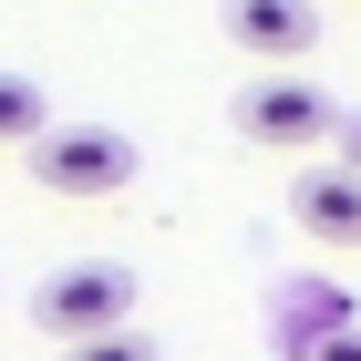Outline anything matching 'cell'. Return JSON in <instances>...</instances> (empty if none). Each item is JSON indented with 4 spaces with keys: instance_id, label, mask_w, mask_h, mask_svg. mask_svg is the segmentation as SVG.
Masks as SVG:
<instances>
[{
    "instance_id": "1",
    "label": "cell",
    "mask_w": 361,
    "mask_h": 361,
    "mask_svg": "<svg viewBox=\"0 0 361 361\" xmlns=\"http://www.w3.org/2000/svg\"><path fill=\"white\" fill-rule=\"evenodd\" d=\"M124 320H135V269H114V258H73V269H52L31 289V331H52L62 351L124 331Z\"/></svg>"
},
{
    "instance_id": "2",
    "label": "cell",
    "mask_w": 361,
    "mask_h": 361,
    "mask_svg": "<svg viewBox=\"0 0 361 361\" xmlns=\"http://www.w3.org/2000/svg\"><path fill=\"white\" fill-rule=\"evenodd\" d=\"M31 186L52 196H124L135 186V135L124 124H52L31 145Z\"/></svg>"
},
{
    "instance_id": "3",
    "label": "cell",
    "mask_w": 361,
    "mask_h": 361,
    "mask_svg": "<svg viewBox=\"0 0 361 361\" xmlns=\"http://www.w3.org/2000/svg\"><path fill=\"white\" fill-rule=\"evenodd\" d=\"M331 124H341V104H331L320 83H289V73H269V83L238 93V135H248V145H279V155L320 145Z\"/></svg>"
},
{
    "instance_id": "4",
    "label": "cell",
    "mask_w": 361,
    "mask_h": 361,
    "mask_svg": "<svg viewBox=\"0 0 361 361\" xmlns=\"http://www.w3.org/2000/svg\"><path fill=\"white\" fill-rule=\"evenodd\" d=\"M289 217H300L320 248H361V176H341V166H300V176H289Z\"/></svg>"
},
{
    "instance_id": "5",
    "label": "cell",
    "mask_w": 361,
    "mask_h": 361,
    "mask_svg": "<svg viewBox=\"0 0 361 361\" xmlns=\"http://www.w3.org/2000/svg\"><path fill=\"white\" fill-rule=\"evenodd\" d=\"M227 31H238V52H258V62H300L310 42H320L310 0H227Z\"/></svg>"
},
{
    "instance_id": "6",
    "label": "cell",
    "mask_w": 361,
    "mask_h": 361,
    "mask_svg": "<svg viewBox=\"0 0 361 361\" xmlns=\"http://www.w3.org/2000/svg\"><path fill=\"white\" fill-rule=\"evenodd\" d=\"M42 135H52V114H42V83L0 73V145H42Z\"/></svg>"
},
{
    "instance_id": "7",
    "label": "cell",
    "mask_w": 361,
    "mask_h": 361,
    "mask_svg": "<svg viewBox=\"0 0 361 361\" xmlns=\"http://www.w3.org/2000/svg\"><path fill=\"white\" fill-rule=\"evenodd\" d=\"M62 361H155V341H135V331H104V341H73Z\"/></svg>"
},
{
    "instance_id": "8",
    "label": "cell",
    "mask_w": 361,
    "mask_h": 361,
    "mask_svg": "<svg viewBox=\"0 0 361 361\" xmlns=\"http://www.w3.org/2000/svg\"><path fill=\"white\" fill-rule=\"evenodd\" d=\"M300 361H361V331H320V341H310Z\"/></svg>"
},
{
    "instance_id": "9",
    "label": "cell",
    "mask_w": 361,
    "mask_h": 361,
    "mask_svg": "<svg viewBox=\"0 0 361 361\" xmlns=\"http://www.w3.org/2000/svg\"><path fill=\"white\" fill-rule=\"evenodd\" d=\"M331 135H341V176H361V114H341Z\"/></svg>"
}]
</instances>
